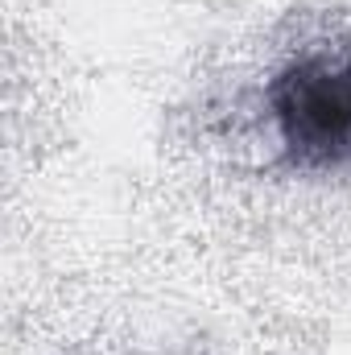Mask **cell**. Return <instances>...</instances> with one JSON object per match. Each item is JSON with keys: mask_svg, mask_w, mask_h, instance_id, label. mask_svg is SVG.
<instances>
[{"mask_svg": "<svg viewBox=\"0 0 351 355\" xmlns=\"http://www.w3.org/2000/svg\"><path fill=\"white\" fill-rule=\"evenodd\" d=\"M277 153L293 174L351 166V46L318 42L285 58L264 87Z\"/></svg>", "mask_w": 351, "mask_h": 355, "instance_id": "1", "label": "cell"}]
</instances>
